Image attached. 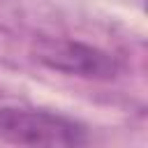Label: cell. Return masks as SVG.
Instances as JSON below:
<instances>
[{
	"mask_svg": "<svg viewBox=\"0 0 148 148\" xmlns=\"http://www.w3.org/2000/svg\"><path fill=\"white\" fill-rule=\"evenodd\" d=\"M32 56L37 62H42L49 69L90 81H111L120 72V62L111 53L76 39L42 37L35 44Z\"/></svg>",
	"mask_w": 148,
	"mask_h": 148,
	"instance_id": "2",
	"label": "cell"
},
{
	"mask_svg": "<svg viewBox=\"0 0 148 148\" xmlns=\"http://www.w3.org/2000/svg\"><path fill=\"white\" fill-rule=\"evenodd\" d=\"M0 139L12 146L76 148L88 143V130L83 123L49 109L5 104L0 106Z\"/></svg>",
	"mask_w": 148,
	"mask_h": 148,
	"instance_id": "1",
	"label": "cell"
}]
</instances>
